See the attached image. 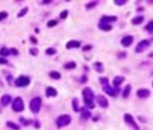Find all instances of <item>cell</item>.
Returning a JSON list of instances; mask_svg holds the SVG:
<instances>
[{
	"label": "cell",
	"instance_id": "1",
	"mask_svg": "<svg viewBox=\"0 0 153 130\" xmlns=\"http://www.w3.org/2000/svg\"><path fill=\"white\" fill-rule=\"evenodd\" d=\"M83 98L85 103L90 108L94 107L93 101H94V92L90 88H85L83 90Z\"/></svg>",
	"mask_w": 153,
	"mask_h": 130
},
{
	"label": "cell",
	"instance_id": "2",
	"mask_svg": "<svg viewBox=\"0 0 153 130\" xmlns=\"http://www.w3.org/2000/svg\"><path fill=\"white\" fill-rule=\"evenodd\" d=\"M99 80H100V82H101V84L103 86V90H104V91L106 94H108L109 96H111V97H114V96L116 95L115 90L109 85V81H108L107 78L103 77V78H100Z\"/></svg>",
	"mask_w": 153,
	"mask_h": 130
},
{
	"label": "cell",
	"instance_id": "3",
	"mask_svg": "<svg viewBox=\"0 0 153 130\" xmlns=\"http://www.w3.org/2000/svg\"><path fill=\"white\" fill-rule=\"evenodd\" d=\"M41 106H42V99L39 97L34 98L30 102V108L34 113H38L40 108H41Z\"/></svg>",
	"mask_w": 153,
	"mask_h": 130
},
{
	"label": "cell",
	"instance_id": "4",
	"mask_svg": "<svg viewBox=\"0 0 153 130\" xmlns=\"http://www.w3.org/2000/svg\"><path fill=\"white\" fill-rule=\"evenodd\" d=\"M71 121V118L69 115H61V117H59L57 118V127H63L68 126Z\"/></svg>",
	"mask_w": 153,
	"mask_h": 130
},
{
	"label": "cell",
	"instance_id": "5",
	"mask_svg": "<svg viewBox=\"0 0 153 130\" xmlns=\"http://www.w3.org/2000/svg\"><path fill=\"white\" fill-rule=\"evenodd\" d=\"M13 109H14L15 111L16 112H21L24 110V101L23 99L18 97V98H16V99L13 102Z\"/></svg>",
	"mask_w": 153,
	"mask_h": 130
},
{
	"label": "cell",
	"instance_id": "6",
	"mask_svg": "<svg viewBox=\"0 0 153 130\" xmlns=\"http://www.w3.org/2000/svg\"><path fill=\"white\" fill-rule=\"evenodd\" d=\"M124 120H125V122L127 123L129 126H131L134 130H140L139 126L137 125V123L135 122V120L133 119V118H132V116L131 114L126 113L124 115Z\"/></svg>",
	"mask_w": 153,
	"mask_h": 130
},
{
	"label": "cell",
	"instance_id": "7",
	"mask_svg": "<svg viewBox=\"0 0 153 130\" xmlns=\"http://www.w3.org/2000/svg\"><path fill=\"white\" fill-rule=\"evenodd\" d=\"M150 43L149 40H142L141 42H139V44H137V46L135 48L136 52L140 53V52H144L150 46Z\"/></svg>",
	"mask_w": 153,
	"mask_h": 130
},
{
	"label": "cell",
	"instance_id": "8",
	"mask_svg": "<svg viewBox=\"0 0 153 130\" xmlns=\"http://www.w3.org/2000/svg\"><path fill=\"white\" fill-rule=\"evenodd\" d=\"M15 83L17 87H25L28 86L30 83V79L28 77L25 76H20L19 78H17L15 81Z\"/></svg>",
	"mask_w": 153,
	"mask_h": 130
},
{
	"label": "cell",
	"instance_id": "9",
	"mask_svg": "<svg viewBox=\"0 0 153 130\" xmlns=\"http://www.w3.org/2000/svg\"><path fill=\"white\" fill-rule=\"evenodd\" d=\"M150 94V91L147 88H140L137 91V96L141 99H146L148 98Z\"/></svg>",
	"mask_w": 153,
	"mask_h": 130
},
{
	"label": "cell",
	"instance_id": "10",
	"mask_svg": "<svg viewBox=\"0 0 153 130\" xmlns=\"http://www.w3.org/2000/svg\"><path fill=\"white\" fill-rule=\"evenodd\" d=\"M132 42H133V37H132L131 35H127V36H124L122 39L121 44L124 47H129L132 44Z\"/></svg>",
	"mask_w": 153,
	"mask_h": 130
},
{
	"label": "cell",
	"instance_id": "11",
	"mask_svg": "<svg viewBox=\"0 0 153 130\" xmlns=\"http://www.w3.org/2000/svg\"><path fill=\"white\" fill-rule=\"evenodd\" d=\"M96 100H97L98 105L100 107H102V108H107L108 107V100L105 97H104V96H102V95L98 96Z\"/></svg>",
	"mask_w": 153,
	"mask_h": 130
},
{
	"label": "cell",
	"instance_id": "12",
	"mask_svg": "<svg viewBox=\"0 0 153 130\" xmlns=\"http://www.w3.org/2000/svg\"><path fill=\"white\" fill-rule=\"evenodd\" d=\"M117 20L116 16H104L101 18L100 23H104V24H110L112 22H115Z\"/></svg>",
	"mask_w": 153,
	"mask_h": 130
},
{
	"label": "cell",
	"instance_id": "13",
	"mask_svg": "<svg viewBox=\"0 0 153 130\" xmlns=\"http://www.w3.org/2000/svg\"><path fill=\"white\" fill-rule=\"evenodd\" d=\"M79 46H80V43H79L78 41H75V40L69 41V42L67 44V45H66L67 49H72V48H78Z\"/></svg>",
	"mask_w": 153,
	"mask_h": 130
},
{
	"label": "cell",
	"instance_id": "14",
	"mask_svg": "<svg viewBox=\"0 0 153 130\" xmlns=\"http://www.w3.org/2000/svg\"><path fill=\"white\" fill-rule=\"evenodd\" d=\"M46 95L47 97H55L57 96V91L52 87H48L46 88Z\"/></svg>",
	"mask_w": 153,
	"mask_h": 130
},
{
	"label": "cell",
	"instance_id": "15",
	"mask_svg": "<svg viewBox=\"0 0 153 130\" xmlns=\"http://www.w3.org/2000/svg\"><path fill=\"white\" fill-rule=\"evenodd\" d=\"M124 80V77L123 76H116L114 79V81H113V83H114L115 87H119L121 85Z\"/></svg>",
	"mask_w": 153,
	"mask_h": 130
},
{
	"label": "cell",
	"instance_id": "16",
	"mask_svg": "<svg viewBox=\"0 0 153 130\" xmlns=\"http://www.w3.org/2000/svg\"><path fill=\"white\" fill-rule=\"evenodd\" d=\"M10 101H11V96H9V95H4L1 98V104L4 107L7 106L10 103Z\"/></svg>",
	"mask_w": 153,
	"mask_h": 130
},
{
	"label": "cell",
	"instance_id": "17",
	"mask_svg": "<svg viewBox=\"0 0 153 130\" xmlns=\"http://www.w3.org/2000/svg\"><path fill=\"white\" fill-rule=\"evenodd\" d=\"M143 20H144L143 16H136V17L131 19V24L132 25H140L143 22Z\"/></svg>",
	"mask_w": 153,
	"mask_h": 130
},
{
	"label": "cell",
	"instance_id": "18",
	"mask_svg": "<svg viewBox=\"0 0 153 130\" xmlns=\"http://www.w3.org/2000/svg\"><path fill=\"white\" fill-rule=\"evenodd\" d=\"M131 86L130 84H128L127 86L125 87L124 90H123V97L124 99L128 98V97H129V95H130V93H131Z\"/></svg>",
	"mask_w": 153,
	"mask_h": 130
},
{
	"label": "cell",
	"instance_id": "19",
	"mask_svg": "<svg viewBox=\"0 0 153 130\" xmlns=\"http://www.w3.org/2000/svg\"><path fill=\"white\" fill-rule=\"evenodd\" d=\"M94 68H95V70H96L97 72H103V71H104L103 63H99V61H97V63H94Z\"/></svg>",
	"mask_w": 153,
	"mask_h": 130
},
{
	"label": "cell",
	"instance_id": "20",
	"mask_svg": "<svg viewBox=\"0 0 153 130\" xmlns=\"http://www.w3.org/2000/svg\"><path fill=\"white\" fill-rule=\"evenodd\" d=\"M98 27L103 31H110L112 29V26L108 24H104V23H100L98 25Z\"/></svg>",
	"mask_w": 153,
	"mask_h": 130
},
{
	"label": "cell",
	"instance_id": "21",
	"mask_svg": "<svg viewBox=\"0 0 153 130\" xmlns=\"http://www.w3.org/2000/svg\"><path fill=\"white\" fill-rule=\"evenodd\" d=\"M145 29L150 33H153V20H151V21H150L147 25H146Z\"/></svg>",
	"mask_w": 153,
	"mask_h": 130
},
{
	"label": "cell",
	"instance_id": "22",
	"mask_svg": "<svg viewBox=\"0 0 153 130\" xmlns=\"http://www.w3.org/2000/svg\"><path fill=\"white\" fill-rule=\"evenodd\" d=\"M81 115H82V118H85V119H88V118H90L91 113L88 110V109H86L85 108H83Z\"/></svg>",
	"mask_w": 153,
	"mask_h": 130
},
{
	"label": "cell",
	"instance_id": "23",
	"mask_svg": "<svg viewBox=\"0 0 153 130\" xmlns=\"http://www.w3.org/2000/svg\"><path fill=\"white\" fill-rule=\"evenodd\" d=\"M6 126H7L8 127H10V128L15 129V130H19V129H20V127H19L18 125H16V123L12 122V121H8V122H6Z\"/></svg>",
	"mask_w": 153,
	"mask_h": 130
},
{
	"label": "cell",
	"instance_id": "24",
	"mask_svg": "<svg viewBox=\"0 0 153 130\" xmlns=\"http://www.w3.org/2000/svg\"><path fill=\"white\" fill-rule=\"evenodd\" d=\"M75 67H76V63H75V61H69V63H66V64L64 65L65 69H68V70L74 69Z\"/></svg>",
	"mask_w": 153,
	"mask_h": 130
},
{
	"label": "cell",
	"instance_id": "25",
	"mask_svg": "<svg viewBox=\"0 0 153 130\" xmlns=\"http://www.w3.org/2000/svg\"><path fill=\"white\" fill-rule=\"evenodd\" d=\"M50 76H51L52 79H54V80H59V79H61V73L58 72V71H51V72L50 73Z\"/></svg>",
	"mask_w": 153,
	"mask_h": 130
},
{
	"label": "cell",
	"instance_id": "26",
	"mask_svg": "<svg viewBox=\"0 0 153 130\" xmlns=\"http://www.w3.org/2000/svg\"><path fill=\"white\" fill-rule=\"evenodd\" d=\"M10 53V50H8L7 48H2L1 50H0V54H1L2 56H7L8 54Z\"/></svg>",
	"mask_w": 153,
	"mask_h": 130
},
{
	"label": "cell",
	"instance_id": "27",
	"mask_svg": "<svg viewBox=\"0 0 153 130\" xmlns=\"http://www.w3.org/2000/svg\"><path fill=\"white\" fill-rule=\"evenodd\" d=\"M57 52V51L55 49H53V48H48L47 50H46V53L49 54V55H53V54H55Z\"/></svg>",
	"mask_w": 153,
	"mask_h": 130
},
{
	"label": "cell",
	"instance_id": "28",
	"mask_svg": "<svg viewBox=\"0 0 153 130\" xmlns=\"http://www.w3.org/2000/svg\"><path fill=\"white\" fill-rule=\"evenodd\" d=\"M27 12H28V8H27V7H24V9H22L21 11L19 12V14H18V16H19V17H22V16H24L25 14L27 13Z\"/></svg>",
	"mask_w": 153,
	"mask_h": 130
},
{
	"label": "cell",
	"instance_id": "29",
	"mask_svg": "<svg viewBox=\"0 0 153 130\" xmlns=\"http://www.w3.org/2000/svg\"><path fill=\"white\" fill-rule=\"evenodd\" d=\"M72 105H73V108L76 111H78V101H77V99H73V102H72Z\"/></svg>",
	"mask_w": 153,
	"mask_h": 130
},
{
	"label": "cell",
	"instance_id": "30",
	"mask_svg": "<svg viewBox=\"0 0 153 130\" xmlns=\"http://www.w3.org/2000/svg\"><path fill=\"white\" fill-rule=\"evenodd\" d=\"M126 2H127L126 0H115V3L118 5H123L124 4H126Z\"/></svg>",
	"mask_w": 153,
	"mask_h": 130
},
{
	"label": "cell",
	"instance_id": "31",
	"mask_svg": "<svg viewBox=\"0 0 153 130\" xmlns=\"http://www.w3.org/2000/svg\"><path fill=\"white\" fill-rule=\"evenodd\" d=\"M57 25V21H56V20H51V21H49L48 24H47V25H48L49 27H52V26H54V25Z\"/></svg>",
	"mask_w": 153,
	"mask_h": 130
},
{
	"label": "cell",
	"instance_id": "32",
	"mask_svg": "<svg viewBox=\"0 0 153 130\" xmlns=\"http://www.w3.org/2000/svg\"><path fill=\"white\" fill-rule=\"evenodd\" d=\"M7 17V13L6 12H0V21Z\"/></svg>",
	"mask_w": 153,
	"mask_h": 130
},
{
	"label": "cell",
	"instance_id": "33",
	"mask_svg": "<svg viewBox=\"0 0 153 130\" xmlns=\"http://www.w3.org/2000/svg\"><path fill=\"white\" fill-rule=\"evenodd\" d=\"M20 120H21V122H23V124L25 125V126L30 125V124H31V122H32L31 119H29V120H25L24 118H20Z\"/></svg>",
	"mask_w": 153,
	"mask_h": 130
},
{
	"label": "cell",
	"instance_id": "34",
	"mask_svg": "<svg viewBox=\"0 0 153 130\" xmlns=\"http://www.w3.org/2000/svg\"><path fill=\"white\" fill-rule=\"evenodd\" d=\"M67 16H68V11L67 10H64L61 13V18H62V19H65L66 17H67Z\"/></svg>",
	"mask_w": 153,
	"mask_h": 130
},
{
	"label": "cell",
	"instance_id": "35",
	"mask_svg": "<svg viewBox=\"0 0 153 130\" xmlns=\"http://www.w3.org/2000/svg\"><path fill=\"white\" fill-rule=\"evenodd\" d=\"M29 51H30V53L32 54V55H37L38 54V50L35 49V48H32V49H30Z\"/></svg>",
	"mask_w": 153,
	"mask_h": 130
},
{
	"label": "cell",
	"instance_id": "36",
	"mask_svg": "<svg viewBox=\"0 0 153 130\" xmlns=\"http://www.w3.org/2000/svg\"><path fill=\"white\" fill-rule=\"evenodd\" d=\"M97 3L96 2H91V3H89V4H88L86 5V8H92V7H95V5H96Z\"/></svg>",
	"mask_w": 153,
	"mask_h": 130
},
{
	"label": "cell",
	"instance_id": "37",
	"mask_svg": "<svg viewBox=\"0 0 153 130\" xmlns=\"http://www.w3.org/2000/svg\"><path fill=\"white\" fill-rule=\"evenodd\" d=\"M7 63V61L4 58H0V64H5Z\"/></svg>",
	"mask_w": 153,
	"mask_h": 130
},
{
	"label": "cell",
	"instance_id": "38",
	"mask_svg": "<svg viewBox=\"0 0 153 130\" xmlns=\"http://www.w3.org/2000/svg\"><path fill=\"white\" fill-rule=\"evenodd\" d=\"M91 48H92V47H91L90 45H88V46H85V47L83 48V50H84V51H86V50H89V49H91Z\"/></svg>",
	"mask_w": 153,
	"mask_h": 130
},
{
	"label": "cell",
	"instance_id": "39",
	"mask_svg": "<svg viewBox=\"0 0 153 130\" xmlns=\"http://www.w3.org/2000/svg\"><path fill=\"white\" fill-rule=\"evenodd\" d=\"M11 51H12L13 54H17V53H18L17 50H16V49H14V48H13V49H11Z\"/></svg>",
	"mask_w": 153,
	"mask_h": 130
},
{
	"label": "cell",
	"instance_id": "40",
	"mask_svg": "<svg viewBox=\"0 0 153 130\" xmlns=\"http://www.w3.org/2000/svg\"><path fill=\"white\" fill-rule=\"evenodd\" d=\"M149 57H153V52H151V53L149 54Z\"/></svg>",
	"mask_w": 153,
	"mask_h": 130
},
{
	"label": "cell",
	"instance_id": "41",
	"mask_svg": "<svg viewBox=\"0 0 153 130\" xmlns=\"http://www.w3.org/2000/svg\"><path fill=\"white\" fill-rule=\"evenodd\" d=\"M152 86H153V82H152Z\"/></svg>",
	"mask_w": 153,
	"mask_h": 130
},
{
	"label": "cell",
	"instance_id": "42",
	"mask_svg": "<svg viewBox=\"0 0 153 130\" xmlns=\"http://www.w3.org/2000/svg\"><path fill=\"white\" fill-rule=\"evenodd\" d=\"M152 75H153V72H152Z\"/></svg>",
	"mask_w": 153,
	"mask_h": 130
}]
</instances>
